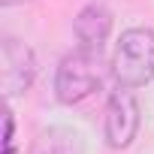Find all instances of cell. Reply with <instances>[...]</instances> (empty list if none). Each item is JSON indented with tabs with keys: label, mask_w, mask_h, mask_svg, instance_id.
Wrapping results in <instances>:
<instances>
[{
	"label": "cell",
	"mask_w": 154,
	"mask_h": 154,
	"mask_svg": "<svg viewBox=\"0 0 154 154\" xmlns=\"http://www.w3.org/2000/svg\"><path fill=\"white\" fill-rule=\"evenodd\" d=\"M112 75L121 88H142L154 79V30L127 27L112 51Z\"/></svg>",
	"instance_id": "1"
},
{
	"label": "cell",
	"mask_w": 154,
	"mask_h": 154,
	"mask_svg": "<svg viewBox=\"0 0 154 154\" xmlns=\"http://www.w3.org/2000/svg\"><path fill=\"white\" fill-rule=\"evenodd\" d=\"M103 82V63L100 51L91 48H75L60 57L57 72H54V97L63 106H75L88 100Z\"/></svg>",
	"instance_id": "2"
},
{
	"label": "cell",
	"mask_w": 154,
	"mask_h": 154,
	"mask_svg": "<svg viewBox=\"0 0 154 154\" xmlns=\"http://www.w3.org/2000/svg\"><path fill=\"white\" fill-rule=\"evenodd\" d=\"M139 133V103L133 97V88H121L109 94L106 100V121L103 136L109 148H130Z\"/></svg>",
	"instance_id": "3"
},
{
	"label": "cell",
	"mask_w": 154,
	"mask_h": 154,
	"mask_svg": "<svg viewBox=\"0 0 154 154\" xmlns=\"http://www.w3.org/2000/svg\"><path fill=\"white\" fill-rule=\"evenodd\" d=\"M0 75H3V94L12 100L18 94H24L33 79H36V57L30 51V45H24L15 36H3L0 42Z\"/></svg>",
	"instance_id": "4"
},
{
	"label": "cell",
	"mask_w": 154,
	"mask_h": 154,
	"mask_svg": "<svg viewBox=\"0 0 154 154\" xmlns=\"http://www.w3.org/2000/svg\"><path fill=\"white\" fill-rule=\"evenodd\" d=\"M72 33L79 39V48H91V51H103L109 33H112V12L103 3H88L79 9L72 21Z\"/></svg>",
	"instance_id": "5"
},
{
	"label": "cell",
	"mask_w": 154,
	"mask_h": 154,
	"mask_svg": "<svg viewBox=\"0 0 154 154\" xmlns=\"http://www.w3.org/2000/svg\"><path fill=\"white\" fill-rule=\"evenodd\" d=\"M30 154H85V148H82V139H79L75 130H69V127H48V130H42L33 139Z\"/></svg>",
	"instance_id": "6"
},
{
	"label": "cell",
	"mask_w": 154,
	"mask_h": 154,
	"mask_svg": "<svg viewBox=\"0 0 154 154\" xmlns=\"http://www.w3.org/2000/svg\"><path fill=\"white\" fill-rule=\"evenodd\" d=\"M15 3H24V0H0V6H15Z\"/></svg>",
	"instance_id": "7"
}]
</instances>
